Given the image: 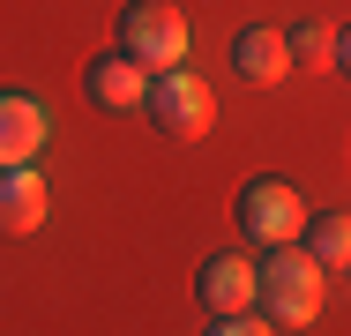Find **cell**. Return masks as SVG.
Listing matches in <instances>:
<instances>
[{"label":"cell","instance_id":"obj_1","mask_svg":"<svg viewBox=\"0 0 351 336\" xmlns=\"http://www.w3.org/2000/svg\"><path fill=\"white\" fill-rule=\"evenodd\" d=\"M254 307L277 322V329H306L322 314V269L306 262V247H262L254 262Z\"/></svg>","mask_w":351,"mask_h":336},{"label":"cell","instance_id":"obj_2","mask_svg":"<svg viewBox=\"0 0 351 336\" xmlns=\"http://www.w3.org/2000/svg\"><path fill=\"white\" fill-rule=\"evenodd\" d=\"M120 60H135L142 75L180 67L187 60V15L172 0H128L120 8Z\"/></svg>","mask_w":351,"mask_h":336},{"label":"cell","instance_id":"obj_3","mask_svg":"<svg viewBox=\"0 0 351 336\" xmlns=\"http://www.w3.org/2000/svg\"><path fill=\"white\" fill-rule=\"evenodd\" d=\"M142 112H149V128L172 134V142H202L217 120V97L202 75H187V67H165V75H149L142 82Z\"/></svg>","mask_w":351,"mask_h":336},{"label":"cell","instance_id":"obj_4","mask_svg":"<svg viewBox=\"0 0 351 336\" xmlns=\"http://www.w3.org/2000/svg\"><path fill=\"white\" fill-rule=\"evenodd\" d=\"M232 217H239V232H247V247H284V239H299V217H306V202L291 180H247L239 202H232Z\"/></svg>","mask_w":351,"mask_h":336},{"label":"cell","instance_id":"obj_5","mask_svg":"<svg viewBox=\"0 0 351 336\" xmlns=\"http://www.w3.org/2000/svg\"><path fill=\"white\" fill-rule=\"evenodd\" d=\"M195 299L210 314H254V262L247 254H210L195 269Z\"/></svg>","mask_w":351,"mask_h":336},{"label":"cell","instance_id":"obj_6","mask_svg":"<svg viewBox=\"0 0 351 336\" xmlns=\"http://www.w3.org/2000/svg\"><path fill=\"white\" fill-rule=\"evenodd\" d=\"M45 149V105L30 90H0V165H30Z\"/></svg>","mask_w":351,"mask_h":336},{"label":"cell","instance_id":"obj_7","mask_svg":"<svg viewBox=\"0 0 351 336\" xmlns=\"http://www.w3.org/2000/svg\"><path fill=\"white\" fill-rule=\"evenodd\" d=\"M142 75L135 60H120V53H105V60H90L82 67V97L97 105V112H142Z\"/></svg>","mask_w":351,"mask_h":336},{"label":"cell","instance_id":"obj_8","mask_svg":"<svg viewBox=\"0 0 351 336\" xmlns=\"http://www.w3.org/2000/svg\"><path fill=\"white\" fill-rule=\"evenodd\" d=\"M38 224H45V180H38L30 165H0V232L23 239V232H38Z\"/></svg>","mask_w":351,"mask_h":336},{"label":"cell","instance_id":"obj_9","mask_svg":"<svg viewBox=\"0 0 351 336\" xmlns=\"http://www.w3.org/2000/svg\"><path fill=\"white\" fill-rule=\"evenodd\" d=\"M232 67H239L247 82H284V75H291L284 30H269V23H247V30L232 38Z\"/></svg>","mask_w":351,"mask_h":336},{"label":"cell","instance_id":"obj_10","mask_svg":"<svg viewBox=\"0 0 351 336\" xmlns=\"http://www.w3.org/2000/svg\"><path fill=\"white\" fill-rule=\"evenodd\" d=\"M299 232H306V262L314 269H344L351 262V217L344 209H314V217H299Z\"/></svg>","mask_w":351,"mask_h":336},{"label":"cell","instance_id":"obj_11","mask_svg":"<svg viewBox=\"0 0 351 336\" xmlns=\"http://www.w3.org/2000/svg\"><path fill=\"white\" fill-rule=\"evenodd\" d=\"M284 53H291V60L329 67L337 53H344V45H337V30H329V23H299V30H284Z\"/></svg>","mask_w":351,"mask_h":336},{"label":"cell","instance_id":"obj_12","mask_svg":"<svg viewBox=\"0 0 351 336\" xmlns=\"http://www.w3.org/2000/svg\"><path fill=\"white\" fill-rule=\"evenodd\" d=\"M210 336H269V322H254V314H217Z\"/></svg>","mask_w":351,"mask_h":336}]
</instances>
